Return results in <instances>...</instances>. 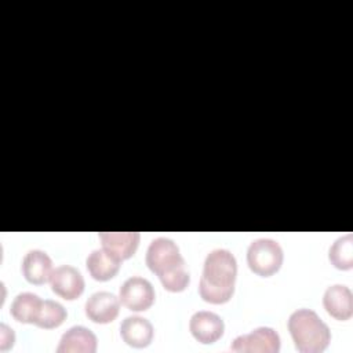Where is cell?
Instances as JSON below:
<instances>
[{"mask_svg": "<svg viewBox=\"0 0 353 353\" xmlns=\"http://www.w3.org/2000/svg\"><path fill=\"white\" fill-rule=\"evenodd\" d=\"M123 261L116 258L113 254L105 248L94 250L88 254L85 259V266L90 276L97 281H108L113 279L120 270Z\"/></svg>", "mask_w": 353, "mask_h": 353, "instance_id": "15", "label": "cell"}, {"mask_svg": "<svg viewBox=\"0 0 353 353\" xmlns=\"http://www.w3.org/2000/svg\"><path fill=\"white\" fill-rule=\"evenodd\" d=\"M230 350L240 353H277L280 350V336L270 327H258L250 334L237 336L230 345Z\"/></svg>", "mask_w": 353, "mask_h": 353, "instance_id": "6", "label": "cell"}, {"mask_svg": "<svg viewBox=\"0 0 353 353\" xmlns=\"http://www.w3.org/2000/svg\"><path fill=\"white\" fill-rule=\"evenodd\" d=\"M85 316L97 324H108L116 320L120 312V298L108 291L94 292L84 305Z\"/></svg>", "mask_w": 353, "mask_h": 353, "instance_id": "9", "label": "cell"}, {"mask_svg": "<svg viewBox=\"0 0 353 353\" xmlns=\"http://www.w3.org/2000/svg\"><path fill=\"white\" fill-rule=\"evenodd\" d=\"M102 248L113 254L120 261L130 259L137 252L141 234L138 232H101Z\"/></svg>", "mask_w": 353, "mask_h": 353, "instance_id": "11", "label": "cell"}, {"mask_svg": "<svg viewBox=\"0 0 353 353\" xmlns=\"http://www.w3.org/2000/svg\"><path fill=\"white\" fill-rule=\"evenodd\" d=\"M120 302L132 312H145L154 303V288L152 283L141 276L128 277L119 290Z\"/></svg>", "mask_w": 353, "mask_h": 353, "instance_id": "5", "label": "cell"}, {"mask_svg": "<svg viewBox=\"0 0 353 353\" xmlns=\"http://www.w3.org/2000/svg\"><path fill=\"white\" fill-rule=\"evenodd\" d=\"M325 312L339 321H346L353 314V294L347 285L332 284L325 288L323 295Z\"/></svg>", "mask_w": 353, "mask_h": 353, "instance_id": "10", "label": "cell"}, {"mask_svg": "<svg viewBox=\"0 0 353 353\" xmlns=\"http://www.w3.org/2000/svg\"><path fill=\"white\" fill-rule=\"evenodd\" d=\"M50 285L52 292L66 301H74L84 292V277L80 270L70 265H61L55 268L50 276Z\"/></svg>", "mask_w": 353, "mask_h": 353, "instance_id": "7", "label": "cell"}, {"mask_svg": "<svg viewBox=\"0 0 353 353\" xmlns=\"http://www.w3.org/2000/svg\"><path fill=\"white\" fill-rule=\"evenodd\" d=\"M15 342V334L14 330L10 328L7 324H0V350H7L12 347Z\"/></svg>", "mask_w": 353, "mask_h": 353, "instance_id": "19", "label": "cell"}, {"mask_svg": "<svg viewBox=\"0 0 353 353\" xmlns=\"http://www.w3.org/2000/svg\"><path fill=\"white\" fill-rule=\"evenodd\" d=\"M66 317L68 312L63 305L52 299H44L36 317L34 325L44 330H52L59 327L66 320Z\"/></svg>", "mask_w": 353, "mask_h": 353, "instance_id": "18", "label": "cell"}, {"mask_svg": "<svg viewBox=\"0 0 353 353\" xmlns=\"http://www.w3.org/2000/svg\"><path fill=\"white\" fill-rule=\"evenodd\" d=\"M237 277V261L226 248L210 251L204 259L203 274L199 284V294L204 302L222 305L230 301L234 294Z\"/></svg>", "mask_w": 353, "mask_h": 353, "instance_id": "1", "label": "cell"}, {"mask_svg": "<svg viewBox=\"0 0 353 353\" xmlns=\"http://www.w3.org/2000/svg\"><path fill=\"white\" fill-rule=\"evenodd\" d=\"M25 280L30 284H44L52 273V259L43 250H30L22 259L21 266Z\"/></svg>", "mask_w": 353, "mask_h": 353, "instance_id": "13", "label": "cell"}, {"mask_svg": "<svg viewBox=\"0 0 353 353\" xmlns=\"http://www.w3.org/2000/svg\"><path fill=\"white\" fill-rule=\"evenodd\" d=\"M154 335L152 323L141 316H128L120 324L121 339L132 347L142 349L150 345Z\"/></svg>", "mask_w": 353, "mask_h": 353, "instance_id": "14", "label": "cell"}, {"mask_svg": "<svg viewBox=\"0 0 353 353\" xmlns=\"http://www.w3.org/2000/svg\"><path fill=\"white\" fill-rule=\"evenodd\" d=\"M145 261L149 270L159 277L164 290L182 292L189 285L190 274L179 247L174 240L168 237L152 240L146 250Z\"/></svg>", "mask_w": 353, "mask_h": 353, "instance_id": "2", "label": "cell"}, {"mask_svg": "<svg viewBox=\"0 0 353 353\" xmlns=\"http://www.w3.org/2000/svg\"><path fill=\"white\" fill-rule=\"evenodd\" d=\"M189 331L192 336L204 345L216 342L225 331V323L214 312L199 310L189 320Z\"/></svg>", "mask_w": 353, "mask_h": 353, "instance_id": "8", "label": "cell"}, {"mask_svg": "<svg viewBox=\"0 0 353 353\" xmlns=\"http://www.w3.org/2000/svg\"><path fill=\"white\" fill-rule=\"evenodd\" d=\"M287 325L294 345L301 353H320L330 345L331 331L312 309L302 307L292 312Z\"/></svg>", "mask_w": 353, "mask_h": 353, "instance_id": "3", "label": "cell"}, {"mask_svg": "<svg viewBox=\"0 0 353 353\" xmlns=\"http://www.w3.org/2000/svg\"><path fill=\"white\" fill-rule=\"evenodd\" d=\"M43 299L33 292H21L11 302L10 313L18 323L34 324Z\"/></svg>", "mask_w": 353, "mask_h": 353, "instance_id": "16", "label": "cell"}, {"mask_svg": "<svg viewBox=\"0 0 353 353\" xmlns=\"http://www.w3.org/2000/svg\"><path fill=\"white\" fill-rule=\"evenodd\" d=\"M284 261L281 245L273 239H256L247 248V265L250 270L261 277L276 274Z\"/></svg>", "mask_w": 353, "mask_h": 353, "instance_id": "4", "label": "cell"}, {"mask_svg": "<svg viewBox=\"0 0 353 353\" xmlns=\"http://www.w3.org/2000/svg\"><path fill=\"white\" fill-rule=\"evenodd\" d=\"M331 265L339 270H350L353 268V234L347 233L336 239L328 251Z\"/></svg>", "mask_w": 353, "mask_h": 353, "instance_id": "17", "label": "cell"}, {"mask_svg": "<svg viewBox=\"0 0 353 353\" xmlns=\"http://www.w3.org/2000/svg\"><path fill=\"white\" fill-rule=\"evenodd\" d=\"M98 341L95 334L84 325H73L61 336L58 353H95Z\"/></svg>", "mask_w": 353, "mask_h": 353, "instance_id": "12", "label": "cell"}]
</instances>
